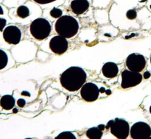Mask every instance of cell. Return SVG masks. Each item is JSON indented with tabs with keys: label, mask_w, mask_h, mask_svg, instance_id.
Instances as JSON below:
<instances>
[{
	"label": "cell",
	"mask_w": 151,
	"mask_h": 139,
	"mask_svg": "<svg viewBox=\"0 0 151 139\" xmlns=\"http://www.w3.org/2000/svg\"><path fill=\"white\" fill-rule=\"evenodd\" d=\"M86 78V73L82 68L72 66L61 74L60 82L63 88L70 92H75L82 88Z\"/></svg>",
	"instance_id": "6da1fadb"
},
{
	"label": "cell",
	"mask_w": 151,
	"mask_h": 139,
	"mask_svg": "<svg viewBox=\"0 0 151 139\" xmlns=\"http://www.w3.org/2000/svg\"><path fill=\"white\" fill-rule=\"evenodd\" d=\"M55 32L59 35L67 38H72L79 31V22L78 19L71 16H62L57 19L55 24Z\"/></svg>",
	"instance_id": "7a4b0ae2"
},
{
	"label": "cell",
	"mask_w": 151,
	"mask_h": 139,
	"mask_svg": "<svg viewBox=\"0 0 151 139\" xmlns=\"http://www.w3.org/2000/svg\"><path fill=\"white\" fill-rule=\"evenodd\" d=\"M52 26L47 19L38 18L32 21L29 26L31 35L38 41H42L47 38L51 33Z\"/></svg>",
	"instance_id": "3957f363"
},
{
	"label": "cell",
	"mask_w": 151,
	"mask_h": 139,
	"mask_svg": "<svg viewBox=\"0 0 151 139\" xmlns=\"http://www.w3.org/2000/svg\"><path fill=\"white\" fill-rule=\"evenodd\" d=\"M108 128H110V132L117 139H127L129 136L131 128L126 120L116 118L108 123Z\"/></svg>",
	"instance_id": "277c9868"
},
{
	"label": "cell",
	"mask_w": 151,
	"mask_h": 139,
	"mask_svg": "<svg viewBox=\"0 0 151 139\" xmlns=\"http://www.w3.org/2000/svg\"><path fill=\"white\" fill-rule=\"evenodd\" d=\"M121 87L124 89L132 88L139 85L143 80V76L140 72H136L125 69L121 74Z\"/></svg>",
	"instance_id": "5b68a950"
},
{
	"label": "cell",
	"mask_w": 151,
	"mask_h": 139,
	"mask_svg": "<svg viewBox=\"0 0 151 139\" xmlns=\"http://www.w3.org/2000/svg\"><path fill=\"white\" fill-rule=\"evenodd\" d=\"M22 30L16 25H8L2 31V38L9 45H16L22 40Z\"/></svg>",
	"instance_id": "8992f818"
},
{
	"label": "cell",
	"mask_w": 151,
	"mask_h": 139,
	"mask_svg": "<svg viewBox=\"0 0 151 139\" xmlns=\"http://www.w3.org/2000/svg\"><path fill=\"white\" fill-rule=\"evenodd\" d=\"M130 134L132 139H147L151 136V128L146 122H136L131 128Z\"/></svg>",
	"instance_id": "52a82bcc"
},
{
	"label": "cell",
	"mask_w": 151,
	"mask_h": 139,
	"mask_svg": "<svg viewBox=\"0 0 151 139\" xmlns=\"http://www.w3.org/2000/svg\"><path fill=\"white\" fill-rule=\"evenodd\" d=\"M146 59L142 54L132 53L126 59V66L128 70L136 72H141L146 66Z\"/></svg>",
	"instance_id": "ba28073f"
},
{
	"label": "cell",
	"mask_w": 151,
	"mask_h": 139,
	"mask_svg": "<svg viewBox=\"0 0 151 139\" xmlns=\"http://www.w3.org/2000/svg\"><path fill=\"white\" fill-rule=\"evenodd\" d=\"M100 89L95 83L87 82L81 88V96L83 100L88 102H94L98 99Z\"/></svg>",
	"instance_id": "9c48e42d"
},
{
	"label": "cell",
	"mask_w": 151,
	"mask_h": 139,
	"mask_svg": "<svg viewBox=\"0 0 151 139\" xmlns=\"http://www.w3.org/2000/svg\"><path fill=\"white\" fill-rule=\"evenodd\" d=\"M69 43L67 39L61 35L54 36L50 42V48L53 53L56 54H62L68 49Z\"/></svg>",
	"instance_id": "30bf717a"
},
{
	"label": "cell",
	"mask_w": 151,
	"mask_h": 139,
	"mask_svg": "<svg viewBox=\"0 0 151 139\" xmlns=\"http://www.w3.org/2000/svg\"><path fill=\"white\" fill-rule=\"evenodd\" d=\"M70 7L75 15H81L88 10L89 2L88 0H73L71 2Z\"/></svg>",
	"instance_id": "8fae6325"
},
{
	"label": "cell",
	"mask_w": 151,
	"mask_h": 139,
	"mask_svg": "<svg viewBox=\"0 0 151 139\" xmlns=\"http://www.w3.org/2000/svg\"><path fill=\"white\" fill-rule=\"evenodd\" d=\"M102 72L105 77L111 79L117 76L119 73V68L116 63L113 62H108L103 65L102 68Z\"/></svg>",
	"instance_id": "7c38bea8"
},
{
	"label": "cell",
	"mask_w": 151,
	"mask_h": 139,
	"mask_svg": "<svg viewBox=\"0 0 151 139\" xmlns=\"http://www.w3.org/2000/svg\"><path fill=\"white\" fill-rule=\"evenodd\" d=\"M16 100L12 95L6 94L0 99V106L5 110H10L15 107Z\"/></svg>",
	"instance_id": "4fadbf2b"
},
{
	"label": "cell",
	"mask_w": 151,
	"mask_h": 139,
	"mask_svg": "<svg viewBox=\"0 0 151 139\" xmlns=\"http://www.w3.org/2000/svg\"><path fill=\"white\" fill-rule=\"evenodd\" d=\"M10 63V55L5 50L0 49V71L4 70Z\"/></svg>",
	"instance_id": "5bb4252c"
},
{
	"label": "cell",
	"mask_w": 151,
	"mask_h": 139,
	"mask_svg": "<svg viewBox=\"0 0 151 139\" xmlns=\"http://www.w3.org/2000/svg\"><path fill=\"white\" fill-rule=\"evenodd\" d=\"M86 136L89 139H101L103 137V130L98 128H89L86 131Z\"/></svg>",
	"instance_id": "9a60e30c"
},
{
	"label": "cell",
	"mask_w": 151,
	"mask_h": 139,
	"mask_svg": "<svg viewBox=\"0 0 151 139\" xmlns=\"http://www.w3.org/2000/svg\"><path fill=\"white\" fill-rule=\"evenodd\" d=\"M29 10L27 6L21 5L16 10V15L20 19H26L29 16Z\"/></svg>",
	"instance_id": "2e32d148"
},
{
	"label": "cell",
	"mask_w": 151,
	"mask_h": 139,
	"mask_svg": "<svg viewBox=\"0 0 151 139\" xmlns=\"http://www.w3.org/2000/svg\"><path fill=\"white\" fill-rule=\"evenodd\" d=\"M55 139H77V137L73 133L69 132V131H65V132H62L58 134Z\"/></svg>",
	"instance_id": "e0dca14e"
},
{
	"label": "cell",
	"mask_w": 151,
	"mask_h": 139,
	"mask_svg": "<svg viewBox=\"0 0 151 139\" xmlns=\"http://www.w3.org/2000/svg\"><path fill=\"white\" fill-rule=\"evenodd\" d=\"M50 16L54 19H59L62 16L63 14V11L60 10V8H57V7H53L51 10H50Z\"/></svg>",
	"instance_id": "ac0fdd59"
},
{
	"label": "cell",
	"mask_w": 151,
	"mask_h": 139,
	"mask_svg": "<svg viewBox=\"0 0 151 139\" xmlns=\"http://www.w3.org/2000/svg\"><path fill=\"white\" fill-rule=\"evenodd\" d=\"M126 16L128 19L133 20L135 19L137 16V12L135 9H131V10H128L126 13Z\"/></svg>",
	"instance_id": "d6986e66"
},
{
	"label": "cell",
	"mask_w": 151,
	"mask_h": 139,
	"mask_svg": "<svg viewBox=\"0 0 151 139\" xmlns=\"http://www.w3.org/2000/svg\"><path fill=\"white\" fill-rule=\"evenodd\" d=\"M7 21L4 18H0V32H2L3 29L7 26Z\"/></svg>",
	"instance_id": "ffe728a7"
},
{
	"label": "cell",
	"mask_w": 151,
	"mask_h": 139,
	"mask_svg": "<svg viewBox=\"0 0 151 139\" xmlns=\"http://www.w3.org/2000/svg\"><path fill=\"white\" fill-rule=\"evenodd\" d=\"M35 2L38 3L39 4H50V3L55 2L57 0H32Z\"/></svg>",
	"instance_id": "44dd1931"
},
{
	"label": "cell",
	"mask_w": 151,
	"mask_h": 139,
	"mask_svg": "<svg viewBox=\"0 0 151 139\" xmlns=\"http://www.w3.org/2000/svg\"><path fill=\"white\" fill-rule=\"evenodd\" d=\"M17 105L19 107H24V105H26V101H25L24 100H23V99H19L17 101Z\"/></svg>",
	"instance_id": "7402d4cb"
},
{
	"label": "cell",
	"mask_w": 151,
	"mask_h": 139,
	"mask_svg": "<svg viewBox=\"0 0 151 139\" xmlns=\"http://www.w3.org/2000/svg\"><path fill=\"white\" fill-rule=\"evenodd\" d=\"M150 73L149 72H146L144 74V75H143V77H144L145 79H148L149 77H150Z\"/></svg>",
	"instance_id": "603a6c76"
},
{
	"label": "cell",
	"mask_w": 151,
	"mask_h": 139,
	"mask_svg": "<svg viewBox=\"0 0 151 139\" xmlns=\"http://www.w3.org/2000/svg\"><path fill=\"white\" fill-rule=\"evenodd\" d=\"M4 14V10L2 6L0 4V16H2V15Z\"/></svg>",
	"instance_id": "cb8c5ba5"
},
{
	"label": "cell",
	"mask_w": 151,
	"mask_h": 139,
	"mask_svg": "<svg viewBox=\"0 0 151 139\" xmlns=\"http://www.w3.org/2000/svg\"><path fill=\"white\" fill-rule=\"evenodd\" d=\"M97 128H98L100 130H104V129L106 128V126H105L104 125H100Z\"/></svg>",
	"instance_id": "d4e9b609"
},
{
	"label": "cell",
	"mask_w": 151,
	"mask_h": 139,
	"mask_svg": "<svg viewBox=\"0 0 151 139\" xmlns=\"http://www.w3.org/2000/svg\"><path fill=\"white\" fill-rule=\"evenodd\" d=\"M149 111H150V114H151V105L150 106V108H149Z\"/></svg>",
	"instance_id": "484cf974"
},
{
	"label": "cell",
	"mask_w": 151,
	"mask_h": 139,
	"mask_svg": "<svg viewBox=\"0 0 151 139\" xmlns=\"http://www.w3.org/2000/svg\"><path fill=\"white\" fill-rule=\"evenodd\" d=\"M17 111H18L17 109H14V110H13V112H17Z\"/></svg>",
	"instance_id": "4316f807"
},
{
	"label": "cell",
	"mask_w": 151,
	"mask_h": 139,
	"mask_svg": "<svg viewBox=\"0 0 151 139\" xmlns=\"http://www.w3.org/2000/svg\"><path fill=\"white\" fill-rule=\"evenodd\" d=\"M150 64H151V56H150Z\"/></svg>",
	"instance_id": "83f0119b"
},
{
	"label": "cell",
	"mask_w": 151,
	"mask_h": 139,
	"mask_svg": "<svg viewBox=\"0 0 151 139\" xmlns=\"http://www.w3.org/2000/svg\"><path fill=\"white\" fill-rule=\"evenodd\" d=\"M147 139H151V136L150 137V138H147Z\"/></svg>",
	"instance_id": "f1b7e54d"
},
{
	"label": "cell",
	"mask_w": 151,
	"mask_h": 139,
	"mask_svg": "<svg viewBox=\"0 0 151 139\" xmlns=\"http://www.w3.org/2000/svg\"><path fill=\"white\" fill-rule=\"evenodd\" d=\"M25 139H32V138H25Z\"/></svg>",
	"instance_id": "f546056e"
}]
</instances>
